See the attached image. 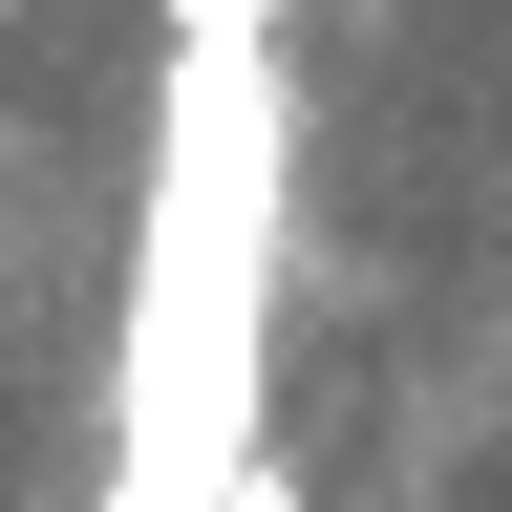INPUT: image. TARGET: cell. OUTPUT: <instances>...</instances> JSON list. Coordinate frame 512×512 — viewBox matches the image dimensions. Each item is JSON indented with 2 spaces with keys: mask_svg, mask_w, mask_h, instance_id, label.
Instances as JSON below:
<instances>
[{
  "mask_svg": "<svg viewBox=\"0 0 512 512\" xmlns=\"http://www.w3.org/2000/svg\"><path fill=\"white\" fill-rule=\"evenodd\" d=\"M278 235H299V86L278 43H171L150 214H128V363L86 512H278L256 384H278Z\"/></svg>",
  "mask_w": 512,
  "mask_h": 512,
  "instance_id": "1",
  "label": "cell"
},
{
  "mask_svg": "<svg viewBox=\"0 0 512 512\" xmlns=\"http://www.w3.org/2000/svg\"><path fill=\"white\" fill-rule=\"evenodd\" d=\"M171 43H278V0H171Z\"/></svg>",
  "mask_w": 512,
  "mask_h": 512,
  "instance_id": "2",
  "label": "cell"
}]
</instances>
